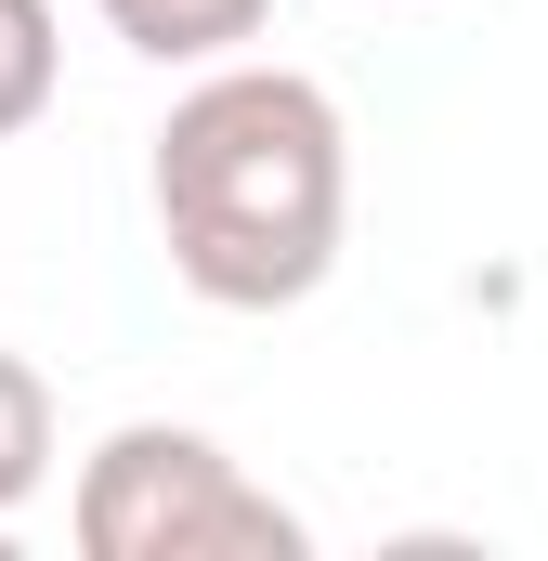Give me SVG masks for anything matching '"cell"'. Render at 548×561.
I'll use <instances>...</instances> for the list:
<instances>
[{
	"instance_id": "obj_3",
	"label": "cell",
	"mask_w": 548,
	"mask_h": 561,
	"mask_svg": "<svg viewBox=\"0 0 548 561\" xmlns=\"http://www.w3.org/2000/svg\"><path fill=\"white\" fill-rule=\"evenodd\" d=\"M118 39H132L144 66H222V53H249L262 39L274 0H92Z\"/></svg>"
},
{
	"instance_id": "obj_2",
	"label": "cell",
	"mask_w": 548,
	"mask_h": 561,
	"mask_svg": "<svg viewBox=\"0 0 548 561\" xmlns=\"http://www.w3.org/2000/svg\"><path fill=\"white\" fill-rule=\"evenodd\" d=\"M66 536H79V561H300L313 549V523L274 483H249L196 419H118L79 457Z\"/></svg>"
},
{
	"instance_id": "obj_1",
	"label": "cell",
	"mask_w": 548,
	"mask_h": 561,
	"mask_svg": "<svg viewBox=\"0 0 548 561\" xmlns=\"http://www.w3.org/2000/svg\"><path fill=\"white\" fill-rule=\"evenodd\" d=\"M144 196H157L170 275L209 313H300L340 275V236H353L340 92L300 79V66H249V53L196 66L170 92V118H157Z\"/></svg>"
},
{
	"instance_id": "obj_4",
	"label": "cell",
	"mask_w": 548,
	"mask_h": 561,
	"mask_svg": "<svg viewBox=\"0 0 548 561\" xmlns=\"http://www.w3.org/2000/svg\"><path fill=\"white\" fill-rule=\"evenodd\" d=\"M53 483V379L26 353H0V549H13V510Z\"/></svg>"
},
{
	"instance_id": "obj_5",
	"label": "cell",
	"mask_w": 548,
	"mask_h": 561,
	"mask_svg": "<svg viewBox=\"0 0 548 561\" xmlns=\"http://www.w3.org/2000/svg\"><path fill=\"white\" fill-rule=\"evenodd\" d=\"M66 79V39H53V0H0V144L26 131Z\"/></svg>"
}]
</instances>
